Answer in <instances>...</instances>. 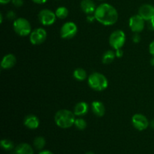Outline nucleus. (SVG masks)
<instances>
[{
    "instance_id": "1",
    "label": "nucleus",
    "mask_w": 154,
    "mask_h": 154,
    "mask_svg": "<svg viewBox=\"0 0 154 154\" xmlns=\"http://www.w3.org/2000/svg\"><path fill=\"white\" fill-rule=\"evenodd\" d=\"M94 16L96 20L104 26L114 25L119 17L117 9L108 3H102L98 5Z\"/></svg>"
},
{
    "instance_id": "2",
    "label": "nucleus",
    "mask_w": 154,
    "mask_h": 154,
    "mask_svg": "<svg viewBox=\"0 0 154 154\" xmlns=\"http://www.w3.org/2000/svg\"><path fill=\"white\" fill-rule=\"evenodd\" d=\"M75 117L74 112L70 110L61 109L57 111L54 115V122L61 129H69L75 124Z\"/></svg>"
},
{
    "instance_id": "3",
    "label": "nucleus",
    "mask_w": 154,
    "mask_h": 154,
    "mask_svg": "<svg viewBox=\"0 0 154 154\" xmlns=\"http://www.w3.org/2000/svg\"><path fill=\"white\" fill-rule=\"evenodd\" d=\"M88 85L91 89L97 92L103 91L108 87V80L103 74L93 72L87 78Z\"/></svg>"
},
{
    "instance_id": "4",
    "label": "nucleus",
    "mask_w": 154,
    "mask_h": 154,
    "mask_svg": "<svg viewBox=\"0 0 154 154\" xmlns=\"http://www.w3.org/2000/svg\"><path fill=\"white\" fill-rule=\"evenodd\" d=\"M13 28L17 35L22 37L29 35L32 32V26L29 21L23 17H18L14 21Z\"/></svg>"
},
{
    "instance_id": "5",
    "label": "nucleus",
    "mask_w": 154,
    "mask_h": 154,
    "mask_svg": "<svg viewBox=\"0 0 154 154\" xmlns=\"http://www.w3.org/2000/svg\"><path fill=\"white\" fill-rule=\"evenodd\" d=\"M126 34L123 30H115L109 36V45L113 49H120L124 46L126 43Z\"/></svg>"
},
{
    "instance_id": "6",
    "label": "nucleus",
    "mask_w": 154,
    "mask_h": 154,
    "mask_svg": "<svg viewBox=\"0 0 154 154\" xmlns=\"http://www.w3.org/2000/svg\"><path fill=\"white\" fill-rule=\"evenodd\" d=\"M78 32V26L75 23L68 21L62 26L60 29V36L63 39L73 38Z\"/></svg>"
},
{
    "instance_id": "7",
    "label": "nucleus",
    "mask_w": 154,
    "mask_h": 154,
    "mask_svg": "<svg viewBox=\"0 0 154 154\" xmlns=\"http://www.w3.org/2000/svg\"><path fill=\"white\" fill-rule=\"evenodd\" d=\"M38 18L41 23L45 26L53 25L57 20V16L55 12L50 9H42L38 14Z\"/></svg>"
},
{
    "instance_id": "8",
    "label": "nucleus",
    "mask_w": 154,
    "mask_h": 154,
    "mask_svg": "<svg viewBox=\"0 0 154 154\" xmlns=\"http://www.w3.org/2000/svg\"><path fill=\"white\" fill-rule=\"evenodd\" d=\"M48 32L44 28L39 27L32 30L29 35V41L32 45H40L46 41Z\"/></svg>"
},
{
    "instance_id": "9",
    "label": "nucleus",
    "mask_w": 154,
    "mask_h": 154,
    "mask_svg": "<svg viewBox=\"0 0 154 154\" xmlns=\"http://www.w3.org/2000/svg\"><path fill=\"white\" fill-rule=\"evenodd\" d=\"M129 26L134 33H140L144 30L145 26V20L139 14H135L129 18Z\"/></svg>"
},
{
    "instance_id": "10",
    "label": "nucleus",
    "mask_w": 154,
    "mask_h": 154,
    "mask_svg": "<svg viewBox=\"0 0 154 154\" xmlns=\"http://www.w3.org/2000/svg\"><path fill=\"white\" fill-rule=\"evenodd\" d=\"M132 123L138 131H144L150 126V122L146 116L141 114H135L132 117Z\"/></svg>"
},
{
    "instance_id": "11",
    "label": "nucleus",
    "mask_w": 154,
    "mask_h": 154,
    "mask_svg": "<svg viewBox=\"0 0 154 154\" xmlns=\"http://www.w3.org/2000/svg\"><path fill=\"white\" fill-rule=\"evenodd\" d=\"M138 14L145 21L154 18V6L150 4H144L138 9Z\"/></svg>"
},
{
    "instance_id": "12",
    "label": "nucleus",
    "mask_w": 154,
    "mask_h": 154,
    "mask_svg": "<svg viewBox=\"0 0 154 154\" xmlns=\"http://www.w3.org/2000/svg\"><path fill=\"white\" fill-rule=\"evenodd\" d=\"M81 9L84 14L87 15L94 14L96 9V3L93 0H82L81 2Z\"/></svg>"
},
{
    "instance_id": "13",
    "label": "nucleus",
    "mask_w": 154,
    "mask_h": 154,
    "mask_svg": "<svg viewBox=\"0 0 154 154\" xmlns=\"http://www.w3.org/2000/svg\"><path fill=\"white\" fill-rule=\"evenodd\" d=\"M17 63V58L14 54H8L3 57L1 61V68L2 69H10Z\"/></svg>"
},
{
    "instance_id": "14",
    "label": "nucleus",
    "mask_w": 154,
    "mask_h": 154,
    "mask_svg": "<svg viewBox=\"0 0 154 154\" xmlns=\"http://www.w3.org/2000/svg\"><path fill=\"white\" fill-rule=\"evenodd\" d=\"M24 126L29 129H36L40 125V120L38 117L33 114H29L24 118Z\"/></svg>"
},
{
    "instance_id": "15",
    "label": "nucleus",
    "mask_w": 154,
    "mask_h": 154,
    "mask_svg": "<svg viewBox=\"0 0 154 154\" xmlns=\"http://www.w3.org/2000/svg\"><path fill=\"white\" fill-rule=\"evenodd\" d=\"M91 111L96 117H102L105 114V107L100 101H94L91 103Z\"/></svg>"
},
{
    "instance_id": "16",
    "label": "nucleus",
    "mask_w": 154,
    "mask_h": 154,
    "mask_svg": "<svg viewBox=\"0 0 154 154\" xmlns=\"http://www.w3.org/2000/svg\"><path fill=\"white\" fill-rule=\"evenodd\" d=\"M90 110V106L85 102H80L75 105L74 108V114L77 117H83L88 113Z\"/></svg>"
},
{
    "instance_id": "17",
    "label": "nucleus",
    "mask_w": 154,
    "mask_h": 154,
    "mask_svg": "<svg viewBox=\"0 0 154 154\" xmlns=\"http://www.w3.org/2000/svg\"><path fill=\"white\" fill-rule=\"evenodd\" d=\"M16 154H34L32 147L27 143H21L15 147Z\"/></svg>"
},
{
    "instance_id": "18",
    "label": "nucleus",
    "mask_w": 154,
    "mask_h": 154,
    "mask_svg": "<svg viewBox=\"0 0 154 154\" xmlns=\"http://www.w3.org/2000/svg\"><path fill=\"white\" fill-rule=\"evenodd\" d=\"M115 58V52L112 51V50H108V51H106L102 54V62L105 65L111 64V63H113V61H114Z\"/></svg>"
},
{
    "instance_id": "19",
    "label": "nucleus",
    "mask_w": 154,
    "mask_h": 154,
    "mask_svg": "<svg viewBox=\"0 0 154 154\" xmlns=\"http://www.w3.org/2000/svg\"><path fill=\"white\" fill-rule=\"evenodd\" d=\"M73 77L78 81H83L87 78V74L86 71L82 68H78L75 69L73 72Z\"/></svg>"
},
{
    "instance_id": "20",
    "label": "nucleus",
    "mask_w": 154,
    "mask_h": 154,
    "mask_svg": "<svg viewBox=\"0 0 154 154\" xmlns=\"http://www.w3.org/2000/svg\"><path fill=\"white\" fill-rule=\"evenodd\" d=\"M55 14L58 19L64 20L69 16V10L66 7L60 6V7L57 8V10L55 11Z\"/></svg>"
},
{
    "instance_id": "21",
    "label": "nucleus",
    "mask_w": 154,
    "mask_h": 154,
    "mask_svg": "<svg viewBox=\"0 0 154 154\" xmlns=\"http://www.w3.org/2000/svg\"><path fill=\"white\" fill-rule=\"evenodd\" d=\"M45 144H46V140L42 136L36 137L33 141V145L37 150H42L45 147Z\"/></svg>"
},
{
    "instance_id": "22",
    "label": "nucleus",
    "mask_w": 154,
    "mask_h": 154,
    "mask_svg": "<svg viewBox=\"0 0 154 154\" xmlns=\"http://www.w3.org/2000/svg\"><path fill=\"white\" fill-rule=\"evenodd\" d=\"M74 126L76 127V129H78V130H84V129L87 128V123L84 119L79 117V118L75 119V124Z\"/></svg>"
},
{
    "instance_id": "23",
    "label": "nucleus",
    "mask_w": 154,
    "mask_h": 154,
    "mask_svg": "<svg viewBox=\"0 0 154 154\" xmlns=\"http://www.w3.org/2000/svg\"><path fill=\"white\" fill-rule=\"evenodd\" d=\"M0 144H1V147L5 150H11L14 147L13 141L9 139H2L1 141Z\"/></svg>"
},
{
    "instance_id": "24",
    "label": "nucleus",
    "mask_w": 154,
    "mask_h": 154,
    "mask_svg": "<svg viewBox=\"0 0 154 154\" xmlns=\"http://www.w3.org/2000/svg\"><path fill=\"white\" fill-rule=\"evenodd\" d=\"M16 13L13 11H9L7 12L6 14V17L9 20H14V21L15 20L17 19L16 17Z\"/></svg>"
},
{
    "instance_id": "25",
    "label": "nucleus",
    "mask_w": 154,
    "mask_h": 154,
    "mask_svg": "<svg viewBox=\"0 0 154 154\" xmlns=\"http://www.w3.org/2000/svg\"><path fill=\"white\" fill-rule=\"evenodd\" d=\"M12 5L16 8H20L23 5L24 1L23 0H12Z\"/></svg>"
},
{
    "instance_id": "26",
    "label": "nucleus",
    "mask_w": 154,
    "mask_h": 154,
    "mask_svg": "<svg viewBox=\"0 0 154 154\" xmlns=\"http://www.w3.org/2000/svg\"><path fill=\"white\" fill-rule=\"evenodd\" d=\"M141 36H140L139 33H135L132 36V41H133L134 43L138 44L141 42Z\"/></svg>"
},
{
    "instance_id": "27",
    "label": "nucleus",
    "mask_w": 154,
    "mask_h": 154,
    "mask_svg": "<svg viewBox=\"0 0 154 154\" xmlns=\"http://www.w3.org/2000/svg\"><path fill=\"white\" fill-rule=\"evenodd\" d=\"M147 26H148V29L150 30H152V31H154V18L151 19L150 20L147 21Z\"/></svg>"
},
{
    "instance_id": "28",
    "label": "nucleus",
    "mask_w": 154,
    "mask_h": 154,
    "mask_svg": "<svg viewBox=\"0 0 154 154\" xmlns=\"http://www.w3.org/2000/svg\"><path fill=\"white\" fill-rule=\"evenodd\" d=\"M115 55H116V57H117V58H121V57H123V50H122V48H120V49L115 50Z\"/></svg>"
},
{
    "instance_id": "29",
    "label": "nucleus",
    "mask_w": 154,
    "mask_h": 154,
    "mask_svg": "<svg viewBox=\"0 0 154 154\" xmlns=\"http://www.w3.org/2000/svg\"><path fill=\"white\" fill-rule=\"evenodd\" d=\"M149 52L151 54L152 57H154V40L149 45Z\"/></svg>"
},
{
    "instance_id": "30",
    "label": "nucleus",
    "mask_w": 154,
    "mask_h": 154,
    "mask_svg": "<svg viewBox=\"0 0 154 154\" xmlns=\"http://www.w3.org/2000/svg\"><path fill=\"white\" fill-rule=\"evenodd\" d=\"M87 20L88 21L89 23H93V21L96 20V18H95L94 14L87 15Z\"/></svg>"
},
{
    "instance_id": "31",
    "label": "nucleus",
    "mask_w": 154,
    "mask_h": 154,
    "mask_svg": "<svg viewBox=\"0 0 154 154\" xmlns=\"http://www.w3.org/2000/svg\"><path fill=\"white\" fill-rule=\"evenodd\" d=\"M34 3L38 5H42V4H45L48 2V0H32Z\"/></svg>"
},
{
    "instance_id": "32",
    "label": "nucleus",
    "mask_w": 154,
    "mask_h": 154,
    "mask_svg": "<svg viewBox=\"0 0 154 154\" xmlns=\"http://www.w3.org/2000/svg\"><path fill=\"white\" fill-rule=\"evenodd\" d=\"M12 0H0V4L1 5H7L8 3L11 2Z\"/></svg>"
},
{
    "instance_id": "33",
    "label": "nucleus",
    "mask_w": 154,
    "mask_h": 154,
    "mask_svg": "<svg viewBox=\"0 0 154 154\" xmlns=\"http://www.w3.org/2000/svg\"><path fill=\"white\" fill-rule=\"evenodd\" d=\"M38 154H54V153H52L51 151H50V150H42V151H41Z\"/></svg>"
},
{
    "instance_id": "34",
    "label": "nucleus",
    "mask_w": 154,
    "mask_h": 154,
    "mask_svg": "<svg viewBox=\"0 0 154 154\" xmlns=\"http://www.w3.org/2000/svg\"><path fill=\"white\" fill-rule=\"evenodd\" d=\"M150 126L152 128V129H154V119L150 122Z\"/></svg>"
},
{
    "instance_id": "35",
    "label": "nucleus",
    "mask_w": 154,
    "mask_h": 154,
    "mask_svg": "<svg viewBox=\"0 0 154 154\" xmlns=\"http://www.w3.org/2000/svg\"><path fill=\"white\" fill-rule=\"evenodd\" d=\"M150 63L152 66H154V57H152V59L150 60Z\"/></svg>"
},
{
    "instance_id": "36",
    "label": "nucleus",
    "mask_w": 154,
    "mask_h": 154,
    "mask_svg": "<svg viewBox=\"0 0 154 154\" xmlns=\"http://www.w3.org/2000/svg\"><path fill=\"white\" fill-rule=\"evenodd\" d=\"M0 18H1V23H2V22H3V16H2V14H0Z\"/></svg>"
},
{
    "instance_id": "37",
    "label": "nucleus",
    "mask_w": 154,
    "mask_h": 154,
    "mask_svg": "<svg viewBox=\"0 0 154 154\" xmlns=\"http://www.w3.org/2000/svg\"><path fill=\"white\" fill-rule=\"evenodd\" d=\"M85 154H95V153L92 151H89V152H87Z\"/></svg>"
},
{
    "instance_id": "38",
    "label": "nucleus",
    "mask_w": 154,
    "mask_h": 154,
    "mask_svg": "<svg viewBox=\"0 0 154 154\" xmlns=\"http://www.w3.org/2000/svg\"><path fill=\"white\" fill-rule=\"evenodd\" d=\"M99 1H104V0H99Z\"/></svg>"
}]
</instances>
